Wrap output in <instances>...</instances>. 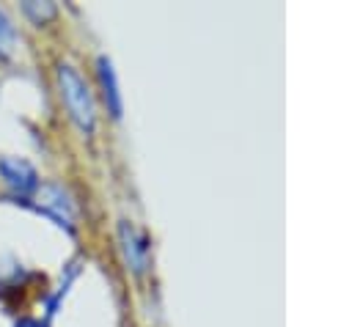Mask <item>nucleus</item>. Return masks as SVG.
Instances as JSON below:
<instances>
[{
  "label": "nucleus",
  "mask_w": 352,
  "mask_h": 327,
  "mask_svg": "<svg viewBox=\"0 0 352 327\" xmlns=\"http://www.w3.org/2000/svg\"><path fill=\"white\" fill-rule=\"evenodd\" d=\"M16 327H47L44 322H38V319H19L16 322Z\"/></svg>",
  "instance_id": "obj_8"
},
{
  "label": "nucleus",
  "mask_w": 352,
  "mask_h": 327,
  "mask_svg": "<svg viewBox=\"0 0 352 327\" xmlns=\"http://www.w3.org/2000/svg\"><path fill=\"white\" fill-rule=\"evenodd\" d=\"M118 236H121V250H124L126 264L135 272H143L146 269V261H148V245H146V239L129 223H121L118 225Z\"/></svg>",
  "instance_id": "obj_4"
},
{
  "label": "nucleus",
  "mask_w": 352,
  "mask_h": 327,
  "mask_svg": "<svg viewBox=\"0 0 352 327\" xmlns=\"http://www.w3.org/2000/svg\"><path fill=\"white\" fill-rule=\"evenodd\" d=\"M58 91H60V99H63V104H66L72 121H74L85 135H91L94 126H96L94 99H91L88 82L80 77V71H77L72 63H60V66H58Z\"/></svg>",
  "instance_id": "obj_1"
},
{
  "label": "nucleus",
  "mask_w": 352,
  "mask_h": 327,
  "mask_svg": "<svg viewBox=\"0 0 352 327\" xmlns=\"http://www.w3.org/2000/svg\"><path fill=\"white\" fill-rule=\"evenodd\" d=\"M36 201H38V209L52 217L58 225H63L66 231H74V206L69 201V195L58 187V184H38L36 190Z\"/></svg>",
  "instance_id": "obj_2"
},
{
  "label": "nucleus",
  "mask_w": 352,
  "mask_h": 327,
  "mask_svg": "<svg viewBox=\"0 0 352 327\" xmlns=\"http://www.w3.org/2000/svg\"><path fill=\"white\" fill-rule=\"evenodd\" d=\"M96 74H99V85H102V99L110 110L113 118H121V93H118V82H116V71L107 55L96 58Z\"/></svg>",
  "instance_id": "obj_5"
},
{
  "label": "nucleus",
  "mask_w": 352,
  "mask_h": 327,
  "mask_svg": "<svg viewBox=\"0 0 352 327\" xmlns=\"http://www.w3.org/2000/svg\"><path fill=\"white\" fill-rule=\"evenodd\" d=\"M14 47H16V30L6 16V11H0V58H11Z\"/></svg>",
  "instance_id": "obj_6"
},
{
  "label": "nucleus",
  "mask_w": 352,
  "mask_h": 327,
  "mask_svg": "<svg viewBox=\"0 0 352 327\" xmlns=\"http://www.w3.org/2000/svg\"><path fill=\"white\" fill-rule=\"evenodd\" d=\"M0 176L6 179V184L19 192V195H30L38 190V173L28 159L19 157H3L0 159Z\"/></svg>",
  "instance_id": "obj_3"
},
{
  "label": "nucleus",
  "mask_w": 352,
  "mask_h": 327,
  "mask_svg": "<svg viewBox=\"0 0 352 327\" xmlns=\"http://www.w3.org/2000/svg\"><path fill=\"white\" fill-rule=\"evenodd\" d=\"M22 11H25L36 25H44L47 19L55 16V3H36V0H28V3L22 5Z\"/></svg>",
  "instance_id": "obj_7"
}]
</instances>
